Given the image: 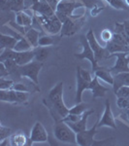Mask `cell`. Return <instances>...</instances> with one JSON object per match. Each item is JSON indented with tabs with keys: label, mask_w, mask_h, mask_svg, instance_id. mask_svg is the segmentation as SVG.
<instances>
[{
	"label": "cell",
	"mask_w": 129,
	"mask_h": 146,
	"mask_svg": "<svg viewBox=\"0 0 129 146\" xmlns=\"http://www.w3.org/2000/svg\"><path fill=\"white\" fill-rule=\"evenodd\" d=\"M42 66H43V62H37V60H34L31 62L27 63V64L18 65L16 70L13 72V74H16L20 77H27L36 86H38L39 85L38 75L40 70L42 69Z\"/></svg>",
	"instance_id": "obj_1"
},
{
	"label": "cell",
	"mask_w": 129,
	"mask_h": 146,
	"mask_svg": "<svg viewBox=\"0 0 129 146\" xmlns=\"http://www.w3.org/2000/svg\"><path fill=\"white\" fill-rule=\"evenodd\" d=\"M53 135L57 140L63 143H70V144H77V133L74 129L70 128L67 123L63 121L55 122L53 128Z\"/></svg>",
	"instance_id": "obj_2"
},
{
	"label": "cell",
	"mask_w": 129,
	"mask_h": 146,
	"mask_svg": "<svg viewBox=\"0 0 129 146\" xmlns=\"http://www.w3.org/2000/svg\"><path fill=\"white\" fill-rule=\"evenodd\" d=\"M98 124H99V118H97L96 123L90 129H86V131L77 133V144L81 146H91L94 144H102L104 141H106L107 139H104L97 142L94 139V135L97 133Z\"/></svg>",
	"instance_id": "obj_3"
},
{
	"label": "cell",
	"mask_w": 129,
	"mask_h": 146,
	"mask_svg": "<svg viewBox=\"0 0 129 146\" xmlns=\"http://www.w3.org/2000/svg\"><path fill=\"white\" fill-rule=\"evenodd\" d=\"M81 44H82V47H83V51L81 52L80 54H75V56L79 60H88L90 62H91V68H92V72L94 73L96 70L99 69L101 66L98 65V62L97 60H95V56H94V53H93L92 49L88 43V40L86 38V35H82L81 36Z\"/></svg>",
	"instance_id": "obj_4"
},
{
	"label": "cell",
	"mask_w": 129,
	"mask_h": 146,
	"mask_svg": "<svg viewBox=\"0 0 129 146\" xmlns=\"http://www.w3.org/2000/svg\"><path fill=\"white\" fill-rule=\"evenodd\" d=\"M38 20L41 23L44 30H46L48 33L55 35L58 32L61 31L62 23L60 22V20L57 18V16L55 14L49 18L43 17V16H38Z\"/></svg>",
	"instance_id": "obj_5"
},
{
	"label": "cell",
	"mask_w": 129,
	"mask_h": 146,
	"mask_svg": "<svg viewBox=\"0 0 129 146\" xmlns=\"http://www.w3.org/2000/svg\"><path fill=\"white\" fill-rule=\"evenodd\" d=\"M84 6V4L83 2L78 1V0H60L55 12H59V13L64 14L68 18L76 20L78 18L74 16L73 12L78 8H83Z\"/></svg>",
	"instance_id": "obj_6"
},
{
	"label": "cell",
	"mask_w": 129,
	"mask_h": 146,
	"mask_svg": "<svg viewBox=\"0 0 129 146\" xmlns=\"http://www.w3.org/2000/svg\"><path fill=\"white\" fill-rule=\"evenodd\" d=\"M86 38L88 40V43L92 49L93 53H94V56H95V60L98 62H100L103 58H109L110 56V53L108 52V50L106 48H103L99 45L98 41L96 40V37L94 35V32H93L92 29H90L88 32L86 33Z\"/></svg>",
	"instance_id": "obj_7"
},
{
	"label": "cell",
	"mask_w": 129,
	"mask_h": 146,
	"mask_svg": "<svg viewBox=\"0 0 129 146\" xmlns=\"http://www.w3.org/2000/svg\"><path fill=\"white\" fill-rule=\"evenodd\" d=\"M129 52H126V53H115V54H111L109 56V58H112V56H116V60L115 65L110 68V71L112 73H115V74H118V73L120 72H129V60L127 58Z\"/></svg>",
	"instance_id": "obj_8"
},
{
	"label": "cell",
	"mask_w": 129,
	"mask_h": 146,
	"mask_svg": "<svg viewBox=\"0 0 129 146\" xmlns=\"http://www.w3.org/2000/svg\"><path fill=\"white\" fill-rule=\"evenodd\" d=\"M48 141V133L45 127L42 125L41 122H36L31 129L30 137L27 140L26 145H32L33 143H40Z\"/></svg>",
	"instance_id": "obj_9"
},
{
	"label": "cell",
	"mask_w": 129,
	"mask_h": 146,
	"mask_svg": "<svg viewBox=\"0 0 129 146\" xmlns=\"http://www.w3.org/2000/svg\"><path fill=\"white\" fill-rule=\"evenodd\" d=\"M98 127H110L112 129H116V121H115V117L113 115L112 108H111V101L109 100H106L105 102V110L102 115V118L99 119V124Z\"/></svg>",
	"instance_id": "obj_10"
},
{
	"label": "cell",
	"mask_w": 129,
	"mask_h": 146,
	"mask_svg": "<svg viewBox=\"0 0 129 146\" xmlns=\"http://www.w3.org/2000/svg\"><path fill=\"white\" fill-rule=\"evenodd\" d=\"M90 82L84 80L82 77L81 73H80V66L77 67V90H76V98L75 101L77 103L83 102L82 100V96H83V92L84 90H90Z\"/></svg>",
	"instance_id": "obj_11"
},
{
	"label": "cell",
	"mask_w": 129,
	"mask_h": 146,
	"mask_svg": "<svg viewBox=\"0 0 129 146\" xmlns=\"http://www.w3.org/2000/svg\"><path fill=\"white\" fill-rule=\"evenodd\" d=\"M93 113H94V111H93L92 109L86 110V111L83 114L82 118L80 119L79 121H77V122H65V123H67V125L70 127V128L73 129L74 131L76 133H81V131H86V129L88 119V117H90L91 114H93Z\"/></svg>",
	"instance_id": "obj_12"
},
{
	"label": "cell",
	"mask_w": 129,
	"mask_h": 146,
	"mask_svg": "<svg viewBox=\"0 0 129 146\" xmlns=\"http://www.w3.org/2000/svg\"><path fill=\"white\" fill-rule=\"evenodd\" d=\"M31 10L38 16H43V17H47V18L51 17V16L55 14L53 9L51 8L50 4L46 0H40L38 3H36L32 7Z\"/></svg>",
	"instance_id": "obj_13"
},
{
	"label": "cell",
	"mask_w": 129,
	"mask_h": 146,
	"mask_svg": "<svg viewBox=\"0 0 129 146\" xmlns=\"http://www.w3.org/2000/svg\"><path fill=\"white\" fill-rule=\"evenodd\" d=\"M35 54L33 49L29 51L25 52H15V56H14V60L16 62L18 65H24L27 63L31 62L32 60H34Z\"/></svg>",
	"instance_id": "obj_14"
},
{
	"label": "cell",
	"mask_w": 129,
	"mask_h": 146,
	"mask_svg": "<svg viewBox=\"0 0 129 146\" xmlns=\"http://www.w3.org/2000/svg\"><path fill=\"white\" fill-rule=\"evenodd\" d=\"M90 90L92 92L93 98H103L106 96V94L109 92V89L106 87L102 86L99 83V78L94 75V78L92 79V81L90 82Z\"/></svg>",
	"instance_id": "obj_15"
},
{
	"label": "cell",
	"mask_w": 129,
	"mask_h": 146,
	"mask_svg": "<svg viewBox=\"0 0 129 146\" xmlns=\"http://www.w3.org/2000/svg\"><path fill=\"white\" fill-rule=\"evenodd\" d=\"M78 29H79L78 19L75 20V19L68 18L62 23V28L60 33H61V36H70V35H73Z\"/></svg>",
	"instance_id": "obj_16"
},
{
	"label": "cell",
	"mask_w": 129,
	"mask_h": 146,
	"mask_svg": "<svg viewBox=\"0 0 129 146\" xmlns=\"http://www.w3.org/2000/svg\"><path fill=\"white\" fill-rule=\"evenodd\" d=\"M122 86H129V72H120L114 76V92L115 94Z\"/></svg>",
	"instance_id": "obj_17"
},
{
	"label": "cell",
	"mask_w": 129,
	"mask_h": 146,
	"mask_svg": "<svg viewBox=\"0 0 129 146\" xmlns=\"http://www.w3.org/2000/svg\"><path fill=\"white\" fill-rule=\"evenodd\" d=\"M48 98L51 102L63 100V82H59L50 91Z\"/></svg>",
	"instance_id": "obj_18"
},
{
	"label": "cell",
	"mask_w": 129,
	"mask_h": 146,
	"mask_svg": "<svg viewBox=\"0 0 129 146\" xmlns=\"http://www.w3.org/2000/svg\"><path fill=\"white\" fill-rule=\"evenodd\" d=\"M24 37L28 40L31 46L33 48H36L38 47V41H39V38H40V31L35 28L31 27H27V30L25 32V35Z\"/></svg>",
	"instance_id": "obj_19"
},
{
	"label": "cell",
	"mask_w": 129,
	"mask_h": 146,
	"mask_svg": "<svg viewBox=\"0 0 129 146\" xmlns=\"http://www.w3.org/2000/svg\"><path fill=\"white\" fill-rule=\"evenodd\" d=\"M0 41H1V51H2L4 49H14L18 40L16 37L11 36V35H6L2 32Z\"/></svg>",
	"instance_id": "obj_20"
},
{
	"label": "cell",
	"mask_w": 129,
	"mask_h": 146,
	"mask_svg": "<svg viewBox=\"0 0 129 146\" xmlns=\"http://www.w3.org/2000/svg\"><path fill=\"white\" fill-rule=\"evenodd\" d=\"M0 100L7 102H18L17 92L13 89L10 90H0Z\"/></svg>",
	"instance_id": "obj_21"
},
{
	"label": "cell",
	"mask_w": 129,
	"mask_h": 146,
	"mask_svg": "<svg viewBox=\"0 0 129 146\" xmlns=\"http://www.w3.org/2000/svg\"><path fill=\"white\" fill-rule=\"evenodd\" d=\"M94 75L97 76L99 79L105 81L106 83H109L111 85L114 84V77L112 76V72L110 71V69H107V68H104V67H100L99 69H97L94 72Z\"/></svg>",
	"instance_id": "obj_22"
},
{
	"label": "cell",
	"mask_w": 129,
	"mask_h": 146,
	"mask_svg": "<svg viewBox=\"0 0 129 146\" xmlns=\"http://www.w3.org/2000/svg\"><path fill=\"white\" fill-rule=\"evenodd\" d=\"M107 49L108 52L111 54H115V53H126V52H129V46H125V45H120V44L115 43L113 41H110L107 43V46L105 47Z\"/></svg>",
	"instance_id": "obj_23"
},
{
	"label": "cell",
	"mask_w": 129,
	"mask_h": 146,
	"mask_svg": "<svg viewBox=\"0 0 129 146\" xmlns=\"http://www.w3.org/2000/svg\"><path fill=\"white\" fill-rule=\"evenodd\" d=\"M34 54H35V58L34 60L40 62H44L47 60L49 56V49L45 48V47H36L33 48Z\"/></svg>",
	"instance_id": "obj_24"
},
{
	"label": "cell",
	"mask_w": 129,
	"mask_h": 146,
	"mask_svg": "<svg viewBox=\"0 0 129 146\" xmlns=\"http://www.w3.org/2000/svg\"><path fill=\"white\" fill-rule=\"evenodd\" d=\"M11 145L13 146H22L27 144V138L23 133H16V135H12L11 137Z\"/></svg>",
	"instance_id": "obj_25"
},
{
	"label": "cell",
	"mask_w": 129,
	"mask_h": 146,
	"mask_svg": "<svg viewBox=\"0 0 129 146\" xmlns=\"http://www.w3.org/2000/svg\"><path fill=\"white\" fill-rule=\"evenodd\" d=\"M32 49H33V47L31 46V44L28 42V40L25 37H23V38L18 40V43L16 44L15 48H14V50L17 52H25L32 50Z\"/></svg>",
	"instance_id": "obj_26"
},
{
	"label": "cell",
	"mask_w": 129,
	"mask_h": 146,
	"mask_svg": "<svg viewBox=\"0 0 129 146\" xmlns=\"http://www.w3.org/2000/svg\"><path fill=\"white\" fill-rule=\"evenodd\" d=\"M86 107H88V105L84 102L77 103L75 106L70 108L69 113H71V114H76V115H82L86 111Z\"/></svg>",
	"instance_id": "obj_27"
},
{
	"label": "cell",
	"mask_w": 129,
	"mask_h": 146,
	"mask_svg": "<svg viewBox=\"0 0 129 146\" xmlns=\"http://www.w3.org/2000/svg\"><path fill=\"white\" fill-rule=\"evenodd\" d=\"M55 44V39L53 37L49 36V35H43L40 36L39 41H38V46L40 47H48L51 46Z\"/></svg>",
	"instance_id": "obj_28"
},
{
	"label": "cell",
	"mask_w": 129,
	"mask_h": 146,
	"mask_svg": "<svg viewBox=\"0 0 129 146\" xmlns=\"http://www.w3.org/2000/svg\"><path fill=\"white\" fill-rule=\"evenodd\" d=\"M15 50L14 49H4L1 51L0 55V62H4L6 60H14L15 56Z\"/></svg>",
	"instance_id": "obj_29"
},
{
	"label": "cell",
	"mask_w": 129,
	"mask_h": 146,
	"mask_svg": "<svg viewBox=\"0 0 129 146\" xmlns=\"http://www.w3.org/2000/svg\"><path fill=\"white\" fill-rule=\"evenodd\" d=\"M109 4L116 10H127L128 5L123 0H110Z\"/></svg>",
	"instance_id": "obj_30"
},
{
	"label": "cell",
	"mask_w": 129,
	"mask_h": 146,
	"mask_svg": "<svg viewBox=\"0 0 129 146\" xmlns=\"http://www.w3.org/2000/svg\"><path fill=\"white\" fill-rule=\"evenodd\" d=\"M23 2H24V0H11L10 9L13 11H15L16 13H17V12L23 11L24 10Z\"/></svg>",
	"instance_id": "obj_31"
},
{
	"label": "cell",
	"mask_w": 129,
	"mask_h": 146,
	"mask_svg": "<svg viewBox=\"0 0 129 146\" xmlns=\"http://www.w3.org/2000/svg\"><path fill=\"white\" fill-rule=\"evenodd\" d=\"M15 82L13 80H8L5 79L4 77H2L0 79V90H10L13 87V85Z\"/></svg>",
	"instance_id": "obj_32"
},
{
	"label": "cell",
	"mask_w": 129,
	"mask_h": 146,
	"mask_svg": "<svg viewBox=\"0 0 129 146\" xmlns=\"http://www.w3.org/2000/svg\"><path fill=\"white\" fill-rule=\"evenodd\" d=\"M11 135H12L11 129L6 128V127H4L3 125H1V127H0V141L10 137Z\"/></svg>",
	"instance_id": "obj_33"
},
{
	"label": "cell",
	"mask_w": 129,
	"mask_h": 146,
	"mask_svg": "<svg viewBox=\"0 0 129 146\" xmlns=\"http://www.w3.org/2000/svg\"><path fill=\"white\" fill-rule=\"evenodd\" d=\"M111 41L115 42V43H118V44H120V45H125V46H129L128 43L126 42V40L124 39V37L122 36L121 34L119 33H116L115 32L114 35H113V39Z\"/></svg>",
	"instance_id": "obj_34"
},
{
	"label": "cell",
	"mask_w": 129,
	"mask_h": 146,
	"mask_svg": "<svg viewBox=\"0 0 129 146\" xmlns=\"http://www.w3.org/2000/svg\"><path fill=\"white\" fill-rule=\"evenodd\" d=\"M116 104L121 109H128L129 108V98H118Z\"/></svg>",
	"instance_id": "obj_35"
},
{
	"label": "cell",
	"mask_w": 129,
	"mask_h": 146,
	"mask_svg": "<svg viewBox=\"0 0 129 146\" xmlns=\"http://www.w3.org/2000/svg\"><path fill=\"white\" fill-rule=\"evenodd\" d=\"M113 35H114V33H112L111 30L104 29V30H102L100 36H101V39L103 40V41H105L108 43V42H110L113 39Z\"/></svg>",
	"instance_id": "obj_36"
},
{
	"label": "cell",
	"mask_w": 129,
	"mask_h": 146,
	"mask_svg": "<svg viewBox=\"0 0 129 146\" xmlns=\"http://www.w3.org/2000/svg\"><path fill=\"white\" fill-rule=\"evenodd\" d=\"M12 89L17 92H27V93L29 92V89L27 88V86H25L22 83H14Z\"/></svg>",
	"instance_id": "obj_37"
},
{
	"label": "cell",
	"mask_w": 129,
	"mask_h": 146,
	"mask_svg": "<svg viewBox=\"0 0 129 146\" xmlns=\"http://www.w3.org/2000/svg\"><path fill=\"white\" fill-rule=\"evenodd\" d=\"M80 73H81L82 77H83L84 80H86V81H88V82L92 81L93 78L91 77V73L90 71H88V70H86V69H84V68L80 67Z\"/></svg>",
	"instance_id": "obj_38"
},
{
	"label": "cell",
	"mask_w": 129,
	"mask_h": 146,
	"mask_svg": "<svg viewBox=\"0 0 129 146\" xmlns=\"http://www.w3.org/2000/svg\"><path fill=\"white\" fill-rule=\"evenodd\" d=\"M17 96L18 98V102H23V101H26L28 100L27 92H17Z\"/></svg>",
	"instance_id": "obj_39"
},
{
	"label": "cell",
	"mask_w": 129,
	"mask_h": 146,
	"mask_svg": "<svg viewBox=\"0 0 129 146\" xmlns=\"http://www.w3.org/2000/svg\"><path fill=\"white\" fill-rule=\"evenodd\" d=\"M0 77H5V76H8V75H10L11 73L9 71L8 69H7V67L5 66V64H4L3 62H0Z\"/></svg>",
	"instance_id": "obj_40"
},
{
	"label": "cell",
	"mask_w": 129,
	"mask_h": 146,
	"mask_svg": "<svg viewBox=\"0 0 129 146\" xmlns=\"http://www.w3.org/2000/svg\"><path fill=\"white\" fill-rule=\"evenodd\" d=\"M40 0H24L23 2V7L24 9H31L35 4L38 3Z\"/></svg>",
	"instance_id": "obj_41"
},
{
	"label": "cell",
	"mask_w": 129,
	"mask_h": 146,
	"mask_svg": "<svg viewBox=\"0 0 129 146\" xmlns=\"http://www.w3.org/2000/svg\"><path fill=\"white\" fill-rule=\"evenodd\" d=\"M123 27H124V30H125L126 34L129 36V21H125L123 23Z\"/></svg>",
	"instance_id": "obj_42"
},
{
	"label": "cell",
	"mask_w": 129,
	"mask_h": 146,
	"mask_svg": "<svg viewBox=\"0 0 129 146\" xmlns=\"http://www.w3.org/2000/svg\"><path fill=\"white\" fill-rule=\"evenodd\" d=\"M126 110H127V116H128V119H129V108H128V109H126Z\"/></svg>",
	"instance_id": "obj_43"
},
{
	"label": "cell",
	"mask_w": 129,
	"mask_h": 146,
	"mask_svg": "<svg viewBox=\"0 0 129 146\" xmlns=\"http://www.w3.org/2000/svg\"><path fill=\"white\" fill-rule=\"evenodd\" d=\"M125 2H126V3H127V5L129 6V0H125Z\"/></svg>",
	"instance_id": "obj_44"
},
{
	"label": "cell",
	"mask_w": 129,
	"mask_h": 146,
	"mask_svg": "<svg viewBox=\"0 0 129 146\" xmlns=\"http://www.w3.org/2000/svg\"><path fill=\"white\" fill-rule=\"evenodd\" d=\"M127 58H128V60H129V54H128V56H127Z\"/></svg>",
	"instance_id": "obj_45"
},
{
	"label": "cell",
	"mask_w": 129,
	"mask_h": 146,
	"mask_svg": "<svg viewBox=\"0 0 129 146\" xmlns=\"http://www.w3.org/2000/svg\"><path fill=\"white\" fill-rule=\"evenodd\" d=\"M106 1H107V2H110V0H106Z\"/></svg>",
	"instance_id": "obj_46"
}]
</instances>
